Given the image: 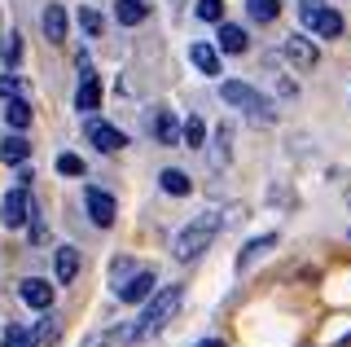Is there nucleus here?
Returning <instances> with one entry per match:
<instances>
[{"mask_svg":"<svg viewBox=\"0 0 351 347\" xmlns=\"http://www.w3.org/2000/svg\"><path fill=\"white\" fill-rule=\"evenodd\" d=\"M219 229H224V211H202V215H193V220L184 224L180 233H176V242H171L176 259H197V255H202L206 246L219 237Z\"/></svg>","mask_w":351,"mask_h":347,"instance_id":"1","label":"nucleus"},{"mask_svg":"<svg viewBox=\"0 0 351 347\" xmlns=\"http://www.w3.org/2000/svg\"><path fill=\"white\" fill-rule=\"evenodd\" d=\"M180 299H184L180 286H162L154 299H145V312H141V321H136V339L145 343V339H154V334L167 330V321L180 312Z\"/></svg>","mask_w":351,"mask_h":347,"instance_id":"2","label":"nucleus"},{"mask_svg":"<svg viewBox=\"0 0 351 347\" xmlns=\"http://www.w3.org/2000/svg\"><path fill=\"white\" fill-rule=\"evenodd\" d=\"M219 93H224V101H228V106L246 110V119H250V123H263V128H272V123H277V110H272V101H268V97H259L255 88H250V84H241V80H228Z\"/></svg>","mask_w":351,"mask_h":347,"instance_id":"3","label":"nucleus"},{"mask_svg":"<svg viewBox=\"0 0 351 347\" xmlns=\"http://www.w3.org/2000/svg\"><path fill=\"white\" fill-rule=\"evenodd\" d=\"M299 18L321 40H338V36H343V14H338V9H329L325 0H299Z\"/></svg>","mask_w":351,"mask_h":347,"instance_id":"4","label":"nucleus"},{"mask_svg":"<svg viewBox=\"0 0 351 347\" xmlns=\"http://www.w3.org/2000/svg\"><path fill=\"white\" fill-rule=\"evenodd\" d=\"M145 128H149V136L158 141V145H184V123H176V115L167 106H154L145 115Z\"/></svg>","mask_w":351,"mask_h":347,"instance_id":"5","label":"nucleus"},{"mask_svg":"<svg viewBox=\"0 0 351 347\" xmlns=\"http://www.w3.org/2000/svg\"><path fill=\"white\" fill-rule=\"evenodd\" d=\"M31 215H36V207H31L27 185L9 189V193H5V202H0V220H5L9 229H22V224H31Z\"/></svg>","mask_w":351,"mask_h":347,"instance_id":"6","label":"nucleus"},{"mask_svg":"<svg viewBox=\"0 0 351 347\" xmlns=\"http://www.w3.org/2000/svg\"><path fill=\"white\" fill-rule=\"evenodd\" d=\"M158 277H154V268H141V273H132L123 286H114V295H119V303H145V299H154L158 295Z\"/></svg>","mask_w":351,"mask_h":347,"instance_id":"7","label":"nucleus"},{"mask_svg":"<svg viewBox=\"0 0 351 347\" xmlns=\"http://www.w3.org/2000/svg\"><path fill=\"white\" fill-rule=\"evenodd\" d=\"M80 71H84V80H80V93H75V110H80V115H93L97 101H101V84H97L88 58H80Z\"/></svg>","mask_w":351,"mask_h":347,"instance_id":"8","label":"nucleus"},{"mask_svg":"<svg viewBox=\"0 0 351 347\" xmlns=\"http://www.w3.org/2000/svg\"><path fill=\"white\" fill-rule=\"evenodd\" d=\"M84 202H88V215H93V224H101V229H110L114 224V198H110L106 189H97V185H88L84 189Z\"/></svg>","mask_w":351,"mask_h":347,"instance_id":"9","label":"nucleus"},{"mask_svg":"<svg viewBox=\"0 0 351 347\" xmlns=\"http://www.w3.org/2000/svg\"><path fill=\"white\" fill-rule=\"evenodd\" d=\"M88 141H93L101 154H114V149H123V145H128V136L119 132V128L101 123V119H88Z\"/></svg>","mask_w":351,"mask_h":347,"instance_id":"10","label":"nucleus"},{"mask_svg":"<svg viewBox=\"0 0 351 347\" xmlns=\"http://www.w3.org/2000/svg\"><path fill=\"white\" fill-rule=\"evenodd\" d=\"M132 343H141L136 325H114V330H97L84 339V347H132Z\"/></svg>","mask_w":351,"mask_h":347,"instance_id":"11","label":"nucleus"},{"mask_svg":"<svg viewBox=\"0 0 351 347\" xmlns=\"http://www.w3.org/2000/svg\"><path fill=\"white\" fill-rule=\"evenodd\" d=\"M285 58L294 62V71H312L316 62H321V53H316V45L307 36H290L285 40Z\"/></svg>","mask_w":351,"mask_h":347,"instance_id":"12","label":"nucleus"},{"mask_svg":"<svg viewBox=\"0 0 351 347\" xmlns=\"http://www.w3.org/2000/svg\"><path fill=\"white\" fill-rule=\"evenodd\" d=\"M18 295H22V303H27V308H40V312H49L53 308V286L44 277H27L18 286Z\"/></svg>","mask_w":351,"mask_h":347,"instance_id":"13","label":"nucleus"},{"mask_svg":"<svg viewBox=\"0 0 351 347\" xmlns=\"http://www.w3.org/2000/svg\"><path fill=\"white\" fill-rule=\"evenodd\" d=\"M277 242H281L277 233H263V237H250V242L241 246V255H237V268H241V273H246V268L255 264V259H263V255H268V251H272V246H277Z\"/></svg>","mask_w":351,"mask_h":347,"instance_id":"14","label":"nucleus"},{"mask_svg":"<svg viewBox=\"0 0 351 347\" xmlns=\"http://www.w3.org/2000/svg\"><path fill=\"white\" fill-rule=\"evenodd\" d=\"M0 158H5L9 167H14V163L22 167V163L31 158V145H27V136H22V132H9L5 141H0Z\"/></svg>","mask_w":351,"mask_h":347,"instance_id":"15","label":"nucleus"},{"mask_svg":"<svg viewBox=\"0 0 351 347\" xmlns=\"http://www.w3.org/2000/svg\"><path fill=\"white\" fill-rule=\"evenodd\" d=\"M114 18L123 27H141L149 18V5H145V0H114Z\"/></svg>","mask_w":351,"mask_h":347,"instance_id":"16","label":"nucleus"},{"mask_svg":"<svg viewBox=\"0 0 351 347\" xmlns=\"http://www.w3.org/2000/svg\"><path fill=\"white\" fill-rule=\"evenodd\" d=\"M40 23H44V36H49V45H62V40H66V9H62V5H49Z\"/></svg>","mask_w":351,"mask_h":347,"instance_id":"17","label":"nucleus"},{"mask_svg":"<svg viewBox=\"0 0 351 347\" xmlns=\"http://www.w3.org/2000/svg\"><path fill=\"white\" fill-rule=\"evenodd\" d=\"M189 62L202 75H219V58H215V49L211 45H202V40H197V45H189Z\"/></svg>","mask_w":351,"mask_h":347,"instance_id":"18","label":"nucleus"},{"mask_svg":"<svg viewBox=\"0 0 351 347\" xmlns=\"http://www.w3.org/2000/svg\"><path fill=\"white\" fill-rule=\"evenodd\" d=\"M158 185H162V193H171V198H184V193L193 189V180L184 176V171H176V167H167V171H162V176H158Z\"/></svg>","mask_w":351,"mask_h":347,"instance_id":"19","label":"nucleus"},{"mask_svg":"<svg viewBox=\"0 0 351 347\" xmlns=\"http://www.w3.org/2000/svg\"><path fill=\"white\" fill-rule=\"evenodd\" d=\"M219 49L224 53H246V31L241 27H233V23H219Z\"/></svg>","mask_w":351,"mask_h":347,"instance_id":"20","label":"nucleus"},{"mask_svg":"<svg viewBox=\"0 0 351 347\" xmlns=\"http://www.w3.org/2000/svg\"><path fill=\"white\" fill-rule=\"evenodd\" d=\"M5 123H9V132H22V128L31 123V106L22 101V97H14V101H5Z\"/></svg>","mask_w":351,"mask_h":347,"instance_id":"21","label":"nucleus"},{"mask_svg":"<svg viewBox=\"0 0 351 347\" xmlns=\"http://www.w3.org/2000/svg\"><path fill=\"white\" fill-rule=\"evenodd\" d=\"M75 273H80V251L58 246V281H75Z\"/></svg>","mask_w":351,"mask_h":347,"instance_id":"22","label":"nucleus"},{"mask_svg":"<svg viewBox=\"0 0 351 347\" xmlns=\"http://www.w3.org/2000/svg\"><path fill=\"white\" fill-rule=\"evenodd\" d=\"M246 14L255 18V23H272V18L281 14V5L277 0H246Z\"/></svg>","mask_w":351,"mask_h":347,"instance_id":"23","label":"nucleus"},{"mask_svg":"<svg viewBox=\"0 0 351 347\" xmlns=\"http://www.w3.org/2000/svg\"><path fill=\"white\" fill-rule=\"evenodd\" d=\"M202 136H206V123L197 115H189V119H184V145L197 149V145H202Z\"/></svg>","mask_w":351,"mask_h":347,"instance_id":"24","label":"nucleus"},{"mask_svg":"<svg viewBox=\"0 0 351 347\" xmlns=\"http://www.w3.org/2000/svg\"><path fill=\"white\" fill-rule=\"evenodd\" d=\"M31 339H36V334H31L27 325H18V321H14V325L5 330V339H0V347H27Z\"/></svg>","mask_w":351,"mask_h":347,"instance_id":"25","label":"nucleus"},{"mask_svg":"<svg viewBox=\"0 0 351 347\" xmlns=\"http://www.w3.org/2000/svg\"><path fill=\"white\" fill-rule=\"evenodd\" d=\"M0 58H5V67H18V58H22V36H18V31H14V36H5Z\"/></svg>","mask_w":351,"mask_h":347,"instance_id":"26","label":"nucleus"},{"mask_svg":"<svg viewBox=\"0 0 351 347\" xmlns=\"http://www.w3.org/2000/svg\"><path fill=\"white\" fill-rule=\"evenodd\" d=\"M197 18L202 23H224V5L219 0H197Z\"/></svg>","mask_w":351,"mask_h":347,"instance_id":"27","label":"nucleus"},{"mask_svg":"<svg viewBox=\"0 0 351 347\" xmlns=\"http://www.w3.org/2000/svg\"><path fill=\"white\" fill-rule=\"evenodd\" d=\"M80 27L88 31V36H101V14H97V9H80Z\"/></svg>","mask_w":351,"mask_h":347,"instance_id":"28","label":"nucleus"},{"mask_svg":"<svg viewBox=\"0 0 351 347\" xmlns=\"http://www.w3.org/2000/svg\"><path fill=\"white\" fill-rule=\"evenodd\" d=\"M58 171H62V176H84V158L62 154V158H58Z\"/></svg>","mask_w":351,"mask_h":347,"instance_id":"29","label":"nucleus"},{"mask_svg":"<svg viewBox=\"0 0 351 347\" xmlns=\"http://www.w3.org/2000/svg\"><path fill=\"white\" fill-rule=\"evenodd\" d=\"M58 330H62V325H58V321L49 317V321H44L40 330H36V343H53V339H58Z\"/></svg>","mask_w":351,"mask_h":347,"instance_id":"30","label":"nucleus"},{"mask_svg":"<svg viewBox=\"0 0 351 347\" xmlns=\"http://www.w3.org/2000/svg\"><path fill=\"white\" fill-rule=\"evenodd\" d=\"M31 237H36V242H49V229H44V220H40V211L31 215Z\"/></svg>","mask_w":351,"mask_h":347,"instance_id":"31","label":"nucleus"},{"mask_svg":"<svg viewBox=\"0 0 351 347\" xmlns=\"http://www.w3.org/2000/svg\"><path fill=\"white\" fill-rule=\"evenodd\" d=\"M18 88H22L18 80H0V97H18Z\"/></svg>","mask_w":351,"mask_h":347,"instance_id":"32","label":"nucleus"},{"mask_svg":"<svg viewBox=\"0 0 351 347\" xmlns=\"http://www.w3.org/2000/svg\"><path fill=\"white\" fill-rule=\"evenodd\" d=\"M193 347H224L219 339H202V343H193Z\"/></svg>","mask_w":351,"mask_h":347,"instance_id":"33","label":"nucleus"},{"mask_svg":"<svg viewBox=\"0 0 351 347\" xmlns=\"http://www.w3.org/2000/svg\"><path fill=\"white\" fill-rule=\"evenodd\" d=\"M347 202H351V193H347Z\"/></svg>","mask_w":351,"mask_h":347,"instance_id":"34","label":"nucleus"}]
</instances>
